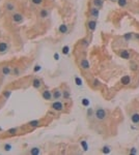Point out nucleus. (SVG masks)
<instances>
[{
    "label": "nucleus",
    "mask_w": 139,
    "mask_h": 155,
    "mask_svg": "<svg viewBox=\"0 0 139 155\" xmlns=\"http://www.w3.org/2000/svg\"><path fill=\"white\" fill-rule=\"evenodd\" d=\"M67 108V102L63 100H53L50 104V108L55 113H65Z\"/></svg>",
    "instance_id": "obj_1"
},
{
    "label": "nucleus",
    "mask_w": 139,
    "mask_h": 155,
    "mask_svg": "<svg viewBox=\"0 0 139 155\" xmlns=\"http://www.w3.org/2000/svg\"><path fill=\"white\" fill-rule=\"evenodd\" d=\"M44 125V122L42 121L41 119H36V120H31V121L27 122L23 125V129H28V130H33L35 128H39V127L43 126Z\"/></svg>",
    "instance_id": "obj_2"
},
{
    "label": "nucleus",
    "mask_w": 139,
    "mask_h": 155,
    "mask_svg": "<svg viewBox=\"0 0 139 155\" xmlns=\"http://www.w3.org/2000/svg\"><path fill=\"white\" fill-rule=\"evenodd\" d=\"M24 130L23 127H13V128H10L7 129L6 131L3 133V139H7V137H16V135H19L21 133V131Z\"/></svg>",
    "instance_id": "obj_3"
},
{
    "label": "nucleus",
    "mask_w": 139,
    "mask_h": 155,
    "mask_svg": "<svg viewBox=\"0 0 139 155\" xmlns=\"http://www.w3.org/2000/svg\"><path fill=\"white\" fill-rule=\"evenodd\" d=\"M93 116L95 118L98 120V121H105L108 115H107V111H106L105 108H97L95 112L93 113Z\"/></svg>",
    "instance_id": "obj_4"
},
{
    "label": "nucleus",
    "mask_w": 139,
    "mask_h": 155,
    "mask_svg": "<svg viewBox=\"0 0 139 155\" xmlns=\"http://www.w3.org/2000/svg\"><path fill=\"white\" fill-rule=\"evenodd\" d=\"M12 20L15 24H22L25 20V17L20 11H15L12 13Z\"/></svg>",
    "instance_id": "obj_5"
},
{
    "label": "nucleus",
    "mask_w": 139,
    "mask_h": 155,
    "mask_svg": "<svg viewBox=\"0 0 139 155\" xmlns=\"http://www.w3.org/2000/svg\"><path fill=\"white\" fill-rule=\"evenodd\" d=\"M51 91H52V98H53V100H62L61 87H56Z\"/></svg>",
    "instance_id": "obj_6"
},
{
    "label": "nucleus",
    "mask_w": 139,
    "mask_h": 155,
    "mask_svg": "<svg viewBox=\"0 0 139 155\" xmlns=\"http://www.w3.org/2000/svg\"><path fill=\"white\" fill-rule=\"evenodd\" d=\"M41 96H42V98L46 101H53V98H52V91L50 90V89L45 88V89L41 90Z\"/></svg>",
    "instance_id": "obj_7"
},
{
    "label": "nucleus",
    "mask_w": 139,
    "mask_h": 155,
    "mask_svg": "<svg viewBox=\"0 0 139 155\" xmlns=\"http://www.w3.org/2000/svg\"><path fill=\"white\" fill-rule=\"evenodd\" d=\"M4 9L6 13H13L15 11H17V4L14 1H7L4 4Z\"/></svg>",
    "instance_id": "obj_8"
},
{
    "label": "nucleus",
    "mask_w": 139,
    "mask_h": 155,
    "mask_svg": "<svg viewBox=\"0 0 139 155\" xmlns=\"http://www.w3.org/2000/svg\"><path fill=\"white\" fill-rule=\"evenodd\" d=\"M61 90H62V100L65 101V102H69L71 100V90L67 88V85H63Z\"/></svg>",
    "instance_id": "obj_9"
},
{
    "label": "nucleus",
    "mask_w": 139,
    "mask_h": 155,
    "mask_svg": "<svg viewBox=\"0 0 139 155\" xmlns=\"http://www.w3.org/2000/svg\"><path fill=\"white\" fill-rule=\"evenodd\" d=\"M88 16H89L90 19H95L97 20L99 18V16H100V8L90 6L89 9H88Z\"/></svg>",
    "instance_id": "obj_10"
},
{
    "label": "nucleus",
    "mask_w": 139,
    "mask_h": 155,
    "mask_svg": "<svg viewBox=\"0 0 139 155\" xmlns=\"http://www.w3.org/2000/svg\"><path fill=\"white\" fill-rule=\"evenodd\" d=\"M97 25H98V23H97L95 19H89L86 22V27L89 30V32H95V29H97Z\"/></svg>",
    "instance_id": "obj_11"
},
{
    "label": "nucleus",
    "mask_w": 139,
    "mask_h": 155,
    "mask_svg": "<svg viewBox=\"0 0 139 155\" xmlns=\"http://www.w3.org/2000/svg\"><path fill=\"white\" fill-rule=\"evenodd\" d=\"M12 73V66L8 64H3L2 66H0V75H10Z\"/></svg>",
    "instance_id": "obj_12"
},
{
    "label": "nucleus",
    "mask_w": 139,
    "mask_h": 155,
    "mask_svg": "<svg viewBox=\"0 0 139 155\" xmlns=\"http://www.w3.org/2000/svg\"><path fill=\"white\" fill-rule=\"evenodd\" d=\"M79 67L81 68L82 70H89L90 68V64H89V61H88L86 58H82V59L79 61Z\"/></svg>",
    "instance_id": "obj_13"
},
{
    "label": "nucleus",
    "mask_w": 139,
    "mask_h": 155,
    "mask_svg": "<svg viewBox=\"0 0 139 155\" xmlns=\"http://www.w3.org/2000/svg\"><path fill=\"white\" fill-rule=\"evenodd\" d=\"M119 57H121V58H123V59H126V60L131 59V57H132V53L129 51V50H127V49L121 50V51L119 52Z\"/></svg>",
    "instance_id": "obj_14"
},
{
    "label": "nucleus",
    "mask_w": 139,
    "mask_h": 155,
    "mask_svg": "<svg viewBox=\"0 0 139 155\" xmlns=\"http://www.w3.org/2000/svg\"><path fill=\"white\" fill-rule=\"evenodd\" d=\"M31 84H32V87H33L34 89H37V90H40L42 88V86H43V82H42V80L39 79V78H34Z\"/></svg>",
    "instance_id": "obj_15"
},
{
    "label": "nucleus",
    "mask_w": 139,
    "mask_h": 155,
    "mask_svg": "<svg viewBox=\"0 0 139 155\" xmlns=\"http://www.w3.org/2000/svg\"><path fill=\"white\" fill-rule=\"evenodd\" d=\"M39 17L41 19H48L50 17V10L48 8H42L39 13Z\"/></svg>",
    "instance_id": "obj_16"
},
{
    "label": "nucleus",
    "mask_w": 139,
    "mask_h": 155,
    "mask_svg": "<svg viewBox=\"0 0 139 155\" xmlns=\"http://www.w3.org/2000/svg\"><path fill=\"white\" fill-rule=\"evenodd\" d=\"M8 51V44L3 40H0V55L5 54Z\"/></svg>",
    "instance_id": "obj_17"
},
{
    "label": "nucleus",
    "mask_w": 139,
    "mask_h": 155,
    "mask_svg": "<svg viewBox=\"0 0 139 155\" xmlns=\"http://www.w3.org/2000/svg\"><path fill=\"white\" fill-rule=\"evenodd\" d=\"M90 4L95 7L102 8L104 6V0H90Z\"/></svg>",
    "instance_id": "obj_18"
},
{
    "label": "nucleus",
    "mask_w": 139,
    "mask_h": 155,
    "mask_svg": "<svg viewBox=\"0 0 139 155\" xmlns=\"http://www.w3.org/2000/svg\"><path fill=\"white\" fill-rule=\"evenodd\" d=\"M131 121L133 124H139V113L138 112H133L131 114Z\"/></svg>",
    "instance_id": "obj_19"
},
{
    "label": "nucleus",
    "mask_w": 139,
    "mask_h": 155,
    "mask_svg": "<svg viewBox=\"0 0 139 155\" xmlns=\"http://www.w3.org/2000/svg\"><path fill=\"white\" fill-rule=\"evenodd\" d=\"M10 75H14V77H17V75H20V67L19 66L12 67V73H10Z\"/></svg>",
    "instance_id": "obj_20"
},
{
    "label": "nucleus",
    "mask_w": 139,
    "mask_h": 155,
    "mask_svg": "<svg viewBox=\"0 0 139 155\" xmlns=\"http://www.w3.org/2000/svg\"><path fill=\"white\" fill-rule=\"evenodd\" d=\"M58 31H59L60 33H67V31H69V28H67V26L65 24H62V25L59 26V28H58Z\"/></svg>",
    "instance_id": "obj_21"
},
{
    "label": "nucleus",
    "mask_w": 139,
    "mask_h": 155,
    "mask_svg": "<svg viewBox=\"0 0 139 155\" xmlns=\"http://www.w3.org/2000/svg\"><path fill=\"white\" fill-rule=\"evenodd\" d=\"M40 153H41V150H40V148H37V147H33L29 150V154L36 155V154H40Z\"/></svg>",
    "instance_id": "obj_22"
},
{
    "label": "nucleus",
    "mask_w": 139,
    "mask_h": 155,
    "mask_svg": "<svg viewBox=\"0 0 139 155\" xmlns=\"http://www.w3.org/2000/svg\"><path fill=\"white\" fill-rule=\"evenodd\" d=\"M116 2H117L119 6H121V7H126L127 4H128V0H117Z\"/></svg>",
    "instance_id": "obj_23"
},
{
    "label": "nucleus",
    "mask_w": 139,
    "mask_h": 155,
    "mask_svg": "<svg viewBox=\"0 0 139 155\" xmlns=\"http://www.w3.org/2000/svg\"><path fill=\"white\" fill-rule=\"evenodd\" d=\"M130 82H131V78L128 77V75H126V77H124L121 79V83L124 85H128V84H130Z\"/></svg>",
    "instance_id": "obj_24"
},
{
    "label": "nucleus",
    "mask_w": 139,
    "mask_h": 155,
    "mask_svg": "<svg viewBox=\"0 0 139 155\" xmlns=\"http://www.w3.org/2000/svg\"><path fill=\"white\" fill-rule=\"evenodd\" d=\"M123 37H124V39L126 41H129V40H131L133 37H134V34H133V33H127V34H125Z\"/></svg>",
    "instance_id": "obj_25"
},
{
    "label": "nucleus",
    "mask_w": 139,
    "mask_h": 155,
    "mask_svg": "<svg viewBox=\"0 0 139 155\" xmlns=\"http://www.w3.org/2000/svg\"><path fill=\"white\" fill-rule=\"evenodd\" d=\"M43 2H44V0H31V3H32V4H34V5H36V6L41 5Z\"/></svg>",
    "instance_id": "obj_26"
},
{
    "label": "nucleus",
    "mask_w": 139,
    "mask_h": 155,
    "mask_svg": "<svg viewBox=\"0 0 139 155\" xmlns=\"http://www.w3.org/2000/svg\"><path fill=\"white\" fill-rule=\"evenodd\" d=\"M81 44H82L83 48H87L88 44H89V40H88V39H83V40L81 41Z\"/></svg>",
    "instance_id": "obj_27"
},
{
    "label": "nucleus",
    "mask_w": 139,
    "mask_h": 155,
    "mask_svg": "<svg viewBox=\"0 0 139 155\" xmlns=\"http://www.w3.org/2000/svg\"><path fill=\"white\" fill-rule=\"evenodd\" d=\"M69 49H70V48L67 46H63V49H62V53H63L65 55H67V54H69V52H70Z\"/></svg>",
    "instance_id": "obj_28"
},
{
    "label": "nucleus",
    "mask_w": 139,
    "mask_h": 155,
    "mask_svg": "<svg viewBox=\"0 0 139 155\" xmlns=\"http://www.w3.org/2000/svg\"><path fill=\"white\" fill-rule=\"evenodd\" d=\"M110 148L108 147V146H105V147L103 148V149H102V152L103 153H110Z\"/></svg>",
    "instance_id": "obj_29"
},
{
    "label": "nucleus",
    "mask_w": 139,
    "mask_h": 155,
    "mask_svg": "<svg viewBox=\"0 0 139 155\" xmlns=\"http://www.w3.org/2000/svg\"><path fill=\"white\" fill-rule=\"evenodd\" d=\"M130 153H131V154H137V149L135 147L131 148V150H130Z\"/></svg>",
    "instance_id": "obj_30"
},
{
    "label": "nucleus",
    "mask_w": 139,
    "mask_h": 155,
    "mask_svg": "<svg viewBox=\"0 0 139 155\" xmlns=\"http://www.w3.org/2000/svg\"><path fill=\"white\" fill-rule=\"evenodd\" d=\"M81 144H82V146H83V150H87V144H85L84 141H82Z\"/></svg>",
    "instance_id": "obj_31"
},
{
    "label": "nucleus",
    "mask_w": 139,
    "mask_h": 155,
    "mask_svg": "<svg viewBox=\"0 0 139 155\" xmlns=\"http://www.w3.org/2000/svg\"><path fill=\"white\" fill-rule=\"evenodd\" d=\"M100 85V83H99L98 80H93V86H95V87H98V86Z\"/></svg>",
    "instance_id": "obj_32"
},
{
    "label": "nucleus",
    "mask_w": 139,
    "mask_h": 155,
    "mask_svg": "<svg viewBox=\"0 0 139 155\" xmlns=\"http://www.w3.org/2000/svg\"><path fill=\"white\" fill-rule=\"evenodd\" d=\"M76 84H77V85H81V80L78 79V78H76Z\"/></svg>",
    "instance_id": "obj_33"
},
{
    "label": "nucleus",
    "mask_w": 139,
    "mask_h": 155,
    "mask_svg": "<svg viewBox=\"0 0 139 155\" xmlns=\"http://www.w3.org/2000/svg\"><path fill=\"white\" fill-rule=\"evenodd\" d=\"M110 1H112V2H116L117 0H110Z\"/></svg>",
    "instance_id": "obj_34"
},
{
    "label": "nucleus",
    "mask_w": 139,
    "mask_h": 155,
    "mask_svg": "<svg viewBox=\"0 0 139 155\" xmlns=\"http://www.w3.org/2000/svg\"><path fill=\"white\" fill-rule=\"evenodd\" d=\"M0 90H1V85H0Z\"/></svg>",
    "instance_id": "obj_35"
},
{
    "label": "nucleus",
    "mask_w": 139,
    "mask_h": 155,
    "mask_svg": "<svg viewBox=\"0 0 139 155\" xmlns=\"http://www.w3.org/2000/svg\"><path fill=\"white\" fill-rule=\"evenodd\" d=\"M104 1H105V0H104Z\"/></svg>",
    "instance_id": "obj_36"
}]
</instances>
